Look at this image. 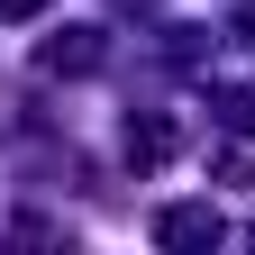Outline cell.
<instances>
[{
	"instance_id": "6da1fadb",
	"label": "cell",
	"mask_w": 255,
	"mask_h": 255,
	"mask_svg": "<svg viewBox=\"0 0 255 255\" xmlns=\"http://www.w3.org/2000/svg\"><path fill=\"white\" fill-rule=\"evenodd\" d=\"M155 237H164V246H210V237H219V210H201V201H191V210H164Z\"/></svg>"
},
{
	"instance_id": "7a4b0ae2",
	"label": "cell",
	"mask_w": 255,
	"mask_h": 255,
	"mask_svg": "<svg viewBox=\"0 0 255 255\" xmlns=\"http://www.w3.org/2000/svg\"><path fill=\"white\" fill-rule=\"evenodd\" d=\"M46 9V0H0V18H37Z\"/></svg>"
}]
</instances>
